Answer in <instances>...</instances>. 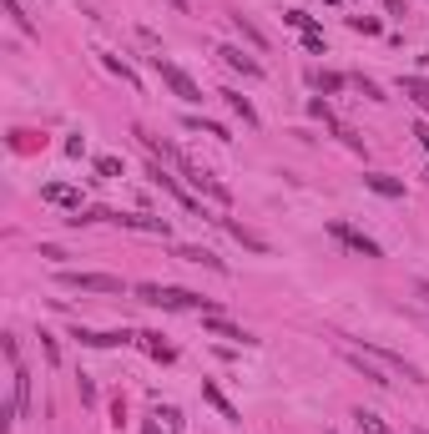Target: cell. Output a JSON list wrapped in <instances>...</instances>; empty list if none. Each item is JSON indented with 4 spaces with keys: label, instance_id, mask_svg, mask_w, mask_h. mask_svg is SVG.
I'll list each match as a JSON object with an SVG mask.
<instances>
[{
    "label": "cell",
    "instance_id": "19",
    "mask_svg": "<svg viewBox=\"0 0 429 434\" xmlns=\"http://www.w3.org/2000/svg\"><path fill=\"white\" fill-rule=\"evenodd\" d=\"M137 344H142L152 359H162V364H172V359H177V349H172V344H162V334H137Z\"/></svg>",
    "mask_w": 429,
    "mask_h": 434
},
{
    "label": "cell",
    "instance_id": "5",
    "mask_svg": "<svg viewBox=\"0 0 429 434\" xmlns=\"http://www.w3.org/2000/svg\"><path fill=\"white\" fill-rule=\"evenodd\" d=\"M61 288H76V293H127V283L112 278V273H61Z\"/></svg>",
    "mask_w": 429,
    "mask_h": 434
},
{
    "label": "cell",
    "instance_id": "21",
    "mask_svg": "<svg viewBox=\"0 0 429 434\" xmlns=\"http://www.w3.org/2000/svg\"><path fill=\"white\" fill-rule=\"evenodd\" d=\"M218 96H223V101H228V106H233V112H238V117H243V122H248V127H258V112H253V101H248V96H243V91H218Z\"/></svg>",
    "mask_w": 429,
    "mask_h": 434
},
{
    "label": "cell",
    "instance_id": "39",
    "mask_svg": "<svg viewBox=\"0 0 429 434\" xmlns=\"http://www.w3.org/2000/svg\"><path fill=\"white\" fill-rule=\"evenodd\" d=\"M419 434H429V429H419Z\"/></svg>",
    "mask_w": 429,
    "mask_h": 434
},
{
    "label": "cell",
    "instance_id": "13",
    "mask_svg": "<svg viewBox=\"0 0 429 434\" xmlns=\"http://www.w3.org/2000/svg\"><path fill=\"white\" fill-rule=\"evenodd\" d=\"M207 334H218V339H238V344H253V334H243L238 323H228L223 313H207V323H202Z\"/></svg>",
    "mask_w": 429,
    "mask_h": 434
},
{
    "label": "cell",
    "instance_id": "6",
    "mask_svg": "<svg viewBox=\"0 0 429 434\" xmlns=\"http://www.w3.org/2000/svg\"><path fill=\"white\" fill-rule=\"evenodd\" d=\"M147 177H152V187H162L167 197H177L187 212H202V217H207V207H202V202H197V197H192V192L177 182V177H167V172H162V162H152V167H147Z\"/></svg>",
    "mask_w": 429,
    "mask_h": 434
},
{
    "label": "cell",
    "instance_id": "2",
    "mask_svg": "<svg viewBox=\"0 0 429 434\" xmlns=\"http://www.w3.org/2000/svg\"><path fill=\"white\" fill-rule=\"evenodd\" d=\"M177 167H182V177H187L197 192H207L212 202H233V187H228V182H218V177H212L207 167H197V162H187L182 152H177Z\"/></svg>",
    "mask_w": 429,
    "mask_h": 434
},
{
    "label": "cell",
    "instance_id": "7",
    "mask_svg": "<svg viewBox=\"0 0 429 434\" xmlns=\"http://www.w3.org/2000/svg\"><path fill=\"white\" fill-rule=\"evenodd\" d=\"M112 223L127 228V233H147V238H167V233H172L167 217H152V212H117Z\"/></svg>",
    "mask_w": 429,
    "mask_h": 434
},
{
    "label": "cell",
    "instance_id": "20",
    "mask_svg": "<svg viewBox=\"0 0 429 434\" xmlns=\"http://www.w3.org/2000/svg\"><path fill=\"white\" fill-rule=\"evenodd\" d=\"M218 223H223V228H228V233H233V238H238L243 248H253V253H268V243H263L258 233H248L243 223H233V217H218Z\"/></svg>",
    "mask_w": 429,
    "mask_h": 434
},
{
    "label": "cell",
    "instance_id": "14",
    "mask_svg": "<svg viewBox=\"0 0 429 434\" xmlns=\"http://www.w3.org/2000/svg\"><path fill=\"white\" fill-rule=\"evenodd\" d=\"M364 187H369V192H379V197H404V182L389 177V172H364Z\"/></svg>",
    "mask_w": 429,
    "mask_h": 434
},
{
    "label": "cell",
    "instance_id": "34",
    "mask_svg": "<svg viewBox=\"0 0 429 434\" xmlns=\"http://www.w3.org/2000/svg\"><path fill=\"white\" fill-rule=\"evenodd\" d=\"M283 21H288V26H303V31H308V26H313V16H303V11H288V16H283Z\"/></svg>",
    "mask_w": 429,
    "mask_h": 434
},
{
    "label": "cell",
    "instance_id": "36",
    "mask_svg": "<svg viewBox=\"0 0 429 434\" xmlns=\"http://www.w3.org/2000/svg\"><path fill=\"white\" fill-rule=\"evenodd\" d=\"M142 434H162V424H152V419H147V424H142Z\"/></svg>",
    "mask_w": 429,
    "mask_h": 434
},
{
    "label": "cell",
    "instance_id": "3",
    "mask_svg": "<svg viewBox=\"0 0 429 434\" xmlns=\"http://www.w3.org/2000/svg\"><path fill=\"white\" fill-rule=\"evenodd\" d=\"M147 61L157 66V76H162V81L172 86V96H182V101H192V106L202 101V86H197V81H192L182 66H172V61H162V56H147Z\"/></svg>",
    "mask_w": 429,
    "mask_h": 434
},
{
    "label": "cell",
    "instance_id": "22",
    "mask_svg": "<svg viewBox=\"0 0 429 434\" xmlns=\"http://www.w3.org/2000/svg\"><path fill=\"white\" fill-rule=\"evenodd\" d=\"M202 399H207V404H212V409H218V414H223V419H243V414H238V409H233V404H228V399H223V389H218V384H202Z\"/></svg>",
    "mask_w": 429,
    "mask_h": 434
},
{
    "label": "cell",
    "instance_id": "29",
    "mask_svg": "<svg viewBox=\"0 0 429 434\" xmlns=\"http://www.w3.org/2000/svg\"><path fill=\"white\" fill-rule=\"evenodd\" d=\"M96 172L101 177H117L122 172V157H96Z\"/></svg>",
    "mask_w": 429,
    "mask_h": 434
},
{
    "label": "cell",
    "instance_id": "17",
    "mask_svg": "<svg viewBox=\"0 0 429 434\" xmlns=\"http://www.w3.org/2000/svg\"><path fill=\"white\" fill-rule=\"evenodd\" d=\"M96 56H101V66H106V71H112V76H122V81H127L132 91L142 86V76H137V71H132V66H127L122 56H112V51H96Z\"/></svg>",
    "mask_w": 429,
    "mask_h": 434
},
{
    "label": "cell",
    "instance_id": "23",
    "mask_svg": "<svg viewBox=\"0 0 429 434\" xmlns=\"http://www.w3.org/2000/svg\"><path fill=\"white\" fill-rule=\"evenodd\" d=\"M308 86L324 91V96H334V91H344V76H334V71H308Z\"/></svg>",
    "mask_w": 429,
    "mask_h": 434
},
{
    "label": "cell",
    "instance_id": "8",
    "mask_svg": "<svg viewBox=\"0 0 429 434\" xmlns=\"http://www.w3.org/2000/svg\"><path fill=\"white\" fill-rule=\"evenodd\" d=\"M76 339L86 344V349H122V344H137V334H127V329H81L76 323Z\"/></svg>",
    "mask_w": 429,
    "mask_h": 434
},
{
    "label": "cell",
    "instance_id": "10",
    "mask_svg": "<svg viewBox=\"0 0 429 434\" xmlns=\"http://www.w3.org/2000/svg\"><path fill=\"white\" fill-rule=\"evenodd\" d=\"M218 56H223V66H228V71H243L248 81H258V76H263V66H258L253 56H243V46H218Z\"/></svg>",
    "mask_w": 429,
    "mask_h": 434
},
{
    "label": "cell",
    "instance_id": "28",
    "mask_svg": "<svg viewBox=\"0 0 429 434\" xmlns=\"http://www.w3.org/2000/svg\"><path fill=\"white\" fill-rule=\"evenodd\" d=\"M349 26L364 31V36H379V21H374V16H349Z\"/></svg>",
    "mask_w": 429,
    "mask_h": 434
},
{
    "label": "cell",
    "instance_id": "37",
    "mask_svg": "<svg viewBox=\"0 0 429 434\" xmlns=\"http://www.w3.org/2000/svg\"><path fill=\"white\" fill-rule=\"evenodd\" d=\"M167 6H172V11H187V0H167Z\"/></svg>",
    "mask_w": 429,
    "mask_h": 434
},
{
    "label": "cell",
    "instance_id": "18",
    "mask_svg": "<svg viewBox=\"0 0 429 434\" xmlns=\"http://www.w3.org/2000/svg\"><path fill=\"white\" fill-rule=\"evenodd\" d=\"M349 364H354V369H359L364 379H369V384H379V389H384V384H394V379H389V374H384L379 364H369V359H364V354H354V349H349Z\"/></svg>",
    "mask_w": 429,
    "mask_h": 434
},
{
    "label": "cell",
    "instance_id": "24",
    "mask_svg": "<svg viewBox=\"0 0 429 434\" xmlns=\"http://www.w3.org/2000/svg\"><path fill=\"white\" fill-rule=\"evenodd\" d=\"M182 127H187V132H202V137H218V142H233V137H228V127H223V122H202V117H187V122H182Z\"/></svg>",
    "mask_w": 429,
    "mask_h": 434
},
{
    "label": "cell",
    "instance_id": "32",
    "mask_svg": "<svg viewBox=\"0 0 429 434\" xmlns=\"http://www.w3.org/2000/svg\"><path fill=\"white\" fill-rule=\"evenodd\" d=\"M303 46H308V51H324V31L308 26V31H303Z\"/></svg>",
    "mask_w": 429,
    "mask_h": 434
},
{
    "label": "cell",
    "instance_id": "9",
    "mask_svg": "<svg viewBox=\"0 0 429 434\" xmlns=\"http://www.w3.org/2000/svg\"><path fill=\"white\" fill-rule=\"evenodd\" d=\"M369 354H374V359H379L384 369H394V374H404V379H409V384H424V369H419V364H409L404 354H394V349H379V344H369Z\"/></svg>",
    "mask_w": 429,
    "mask_h": 434
},
{
    "label": "cell",
    "instance_id": "27",
    "mask_svg": "<svg viewBox=\"0 0 429 434\" xmlns=\"http://www.w3.org/2000/svg\"><path fill=\"white\" fill-rule=\"evenodd\" d=\"M354 86H359V96H369V101H389L384 86H379V81H369V76H354Z\"/></svg>",
    "mask_w": 429,
    "mask_h": 434
},
{
    "label": "cell",
    "instance_id": "31",
    "mask_svg": "<svg viewBox=\"0 0 429 434\" xmlns=\"http://www.w3.org/2000/svg\"><path fill=\"white\" fill-rule=\"evenodd\" d=\"M76 394H81V404H96V384H91V379H86V374L76 379Z\"/></svg>",
    "mask_w": 429,
    "mask_h": 434
},
{
    "label": "cell",
    "instance_id": "40",
    "mask_svg": "<svg viewBox=\"0 0 429 434\" xmlns=\"http://www.w3.org/2000/svg\"><path fill=\"white\" fill-rule=\"evenodd\" d=\"M329 434H334V429H329Z\"/></svg>",
    "mask_w": 429,
    "mask_h": 434
},
{
    "label": "cell",
    "instance_id": "35",
    "mask_svg": "<svg viewBox=\"0 0 429 434\" xmlns=\"http://www.w3.org/2000/svg\"><path fill=\"white\" fill-rule=\"evenodd\" d=\"M414 137H419V147L429 152V122H414Z\"/></svg>",
    "mask_w": 429,
    "mask_h": 434
},
{
    "label": "cell",
    "instance_id": "26",
    "mask_svg": "<svg viewBox=\"0 0 429 434\" xmlns=\"http://www.w3.org/2000/svg\"><path fill=\"white\" fill-rule=\"evenodd\" d=\"M233 26H238V31H243V41H253V46H258V51H263V46H268V41H263V31H258V26H253V21H248V16H233Z\"/></svg>",
    "mask_w": 429,
    "mask_h": 434
},
{
    "label": "cell",
    "instance_id": "38",
    "mask_svg": "<svg viewBox=\"0 0 429 434\" xmlns=\"http://www.w3.org/2000/svg\"><path fill=\"white\" fill-rule=\"evenodd\" d=\"M424 66H429V56H424Z\"/></svg>",
    "mask_w": 429,
    "mask_h": 434
},
{
    "label": "cell",
    "instance_id": "15",
    "mask_svg": "<svg viewBox=\"0 0 429 434\" xmlns=\"http://www.w3.org/2000/svg\"><path fill=\"white\" fill-rule=\"evenodd\" d=\"M11 414H16V419L31 414V374H26V369H16V399H11Z\"/></svg>",
    "mask_w": 429,
    "mask_h": 434
},
{
    "label": "cell",
    "instance_id": "11",
    "mask_svg": "<svg viewBox=\"0 0 429 434\" xmlns=\"http://www.w3.org/2000/svg\"><path fill=\"white\" fill-rule=\"evenodd\" d=\"M41 202H51V207H76V212H81V192H76L71 182H46V187H41Z\"/></svg>",
    "mask_w": 429,
    "mask_h": 434
},
{
    "label": "cell",
    "instance_id": "25",
    "mask_svg": "<svg viewBox=\"0 0 429 434\" xmlns=\"http://www.w3.org/2000/svg\"><path fill=\"white\" fill-rule=\"evenodd\" d=\"M354 424H359V434H389V424L379 414H369V409H354Z\"/></svg>",
    "mask_w": 429,
    "mask_h": 434
},
{
    "label": "cell",
    "instance_id": "12",
    "mask_svg": "<svg viewBox=\"0 0 429 434\" xmlns=\"http://www.w3.org/2000/svg\"><path fill=\"white\" fill-rule=\"evenodd\" d=\"M172 258H182V263H202V268H212V273H228V263L212 253V248H177Z\"/></svg>",
    "mask_w": 429,
    "mask_h": 434
},
{
    "label": "cell",
    "instance_id": "1",
    "mask_svg": "<svg viewBox=\"0 0 429 434\" xmlns=\"http://www.w3.org/2000/svg\"><path fill=\"white\" fill-rule=\"evenodd\" d=\"M137 298L167 313H218V298H202L192 288H167V283H137Z\"/></svg>",
    "mask_w": 429,
    "mask_h": 434
},
{
    "label": "cell",
    "instance_id": "16",
    "mask_svg": "<svg viewBox=\"0 0 429 434\" xmlns=\"http://www.w3.org/2000/svg\"><path fill=\"white\" fill-rule=\"evenodd\" d=\"M399 91H404L414 106H424V112H429V76H399Z\"/></svg>",
    "mask_w": 429,
    "mask_h": 434
},
{
    "label": "cell",
    "instance_id": "30",
    "mask_svg": "<svg viewBox=\"0 0 429 434\" xmlns=\"http://www.w3.org/2000/svg\"><path fill=\"white\" fill-rule=\"evenodd\" d=\"M41 349H46V364H61V344L51 339V334H41Z\"/></svg>",
    "mask_w": 429,
    "mask_h": 434
},
{
    "label": "cell",
    "instance_id": "33",
    "mask_svg": "<svg viewBox=\"0 0 429 434\" xmlns=\"http://www.w3.org/2000/svg\"><path fill=\"white\" fill-rule=\"evenodd\" d=\"M157 419H167V429H182V424H187V419H182V409H172V404H167L162 414H157Z\"/></svg>",
    "mask_w": 429,
    "mask_h": 434
},
{
    "label": "cell",
    "instance_id": "4",
    "mask_svg": "<svg viewBox=\"0 0 429 434\" xmlns=\"http://www.w3.org/2000/svg\"><path fill=\"white\" fill-rule=\"evenodd\" d=\"M329 238H339L349 253H359V258H384V248L379 243H374L369 233H359V228H349V223H339V217H334V223H329Z\"/></svg>",
    "mask_w": 429,
    "mask_h": 434
}]
</instances>
